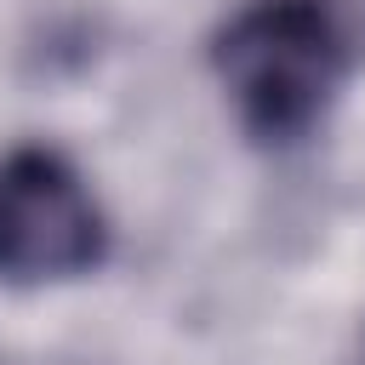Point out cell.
Masks as SVG:
<instances>
[{"label": "cell", "instance_id": "6da1fadb", "mask_svg": "<svg viewBox=\"0 0 365 365\" xmlns=\"http://www.w3.org/2000/svg\"><path fill=\"white\" fill-rule=\"evenodd\" d=\"M359 68L354 0H245L211 34V74L262 148L302 143Z\"/></svg>", "mask_w": 365, "mask_h": 365}, {"label": "cell", "instance_id": "7a4b0ae2", "mask_svg": "<svg viewBox=\"0 0 365 365\" xmlns=\"http://www.w3.org/2000/svg\"><path fill=\"white\" fill-rule=\"evenodd\" d=\"M108 257V217L80 165L46 143L0 154V285H63Z\"/></svg>", "mask_w": 365, "mask_h": 365}]
</instances>
